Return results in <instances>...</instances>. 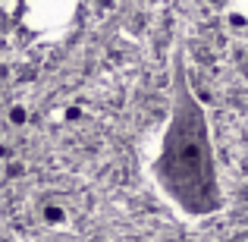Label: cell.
Listing matches in <instances>:
<instances>
[{
  "label": "cell",
  "mask_w": 248,
  "mask_h": 242,
  "mask_svg": "<svg viewBox=\"0 0 248 242\" xmlns=\"http://www.w3.org/2000/svg\"><path fill=\"white\" fill-rule=\"evenodd\" d=\"M151 173L170 205L179 208L186 217H207L220 211V176L211 126L204 107L195 101L186 79L176 82L173 110L160 132Z\"/></svg>",
  "instance_id": "6da1fadb"
},
{
  "label": "cell",
  "mask_w": 248,
  "mask_h": 242,
  "mask_svg": "<svg viewBox=\"0 0 248 242\" xmlns=\"http://www.w3.org/2000/svg\"><path fill=\"white\" fill-rule=\"evenodd\" d=\"M79 0H22V25L35 35H57L76 19Z\"/></svg>",
  "instance_id": "7a4b0ae2"
},
{
  "label": "cell",
  "mask_w": 248,
  "mask_h": 242,
  "mask_svg": "<svg viewBox=\"0 0 248 242\" xmlns=\"http://www.w3.org/2000/svg\"><path fill=\"white\" fill-rule=\"evenodd\" d=\"M223 13H226V19H230V22L248 25V0H226Z\"/></svg>",
  "instance_id": "3957f363"
}]
</instances>
